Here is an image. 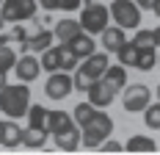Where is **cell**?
Wrapping results in <instances>:
<instances>
[{"mask_svg":"<svg viewBox=\"0 0 160 155\" xmlns=\"http://www.w3.org/2000/svg\"><path fill=\"white\" fill-rule=\"evenodd\" d=\"M86 94H88V103L97 105V108H108V105L113 103V97H116V92H111L102 80H94V83L86 89Z\"/></svg>","mask_w":160,"mask_h":155,"instance_id":"cell-12","label":"cell"},{"mask_svg":"<svg viewBox=\"0 0 160 155\" xmlns=\"http://www.w3.org/2000/svg\"><path fill=\"white\" fill-rule=\"evenodd\" d=\"M39 64H42V69H44V72H58V69H61V58H58V45H50L47 50L42 53Z\"/></svg>","mask_w":160,"mask_h":155,"instance_id":"cell-22","label":"cell"},{"mask_svg":"<svg viewBox=\"0 0 160 155\" xmlns=\"http://www.w3.org/2000/svg\"><path fill=\"white\" fill-rule=\"evenodd\" d=\"M28 127H36V130H47V122H50V108H44L42 103L39 105H31L28 108ZM50 133V130H47Z\"/></svg>","mask_w":160,"mask_h":155,"instance_id":"cell-17","label":"cell"},{"mask_svg":"<svg viewBox=\"0 0 160 155\" xmlns=\"http://www.w3.org/2000/svg\"><path fill=\"white\" fill-rule=\"evenodd\" d=\"M124 147H127L130 152H152V150H158L155 139H149V136H141V133H138V136H130Z\"/></svg>","mask_w":160,"mask_h":155,"instance_id":"cell-21","label":"cell"},{"mask_svg":"<svg viewBox=\"0 0 160 155\" xmlns=\"http://www.w3.org/2000/svg\"><path fill=\"white\" fill-rule=\"evenodd\" d=\"M127 42V33H124V28H105V31L99 33V45H102V50L105 53H116L119 47Z\"/></svg>","mask_w":160,"mask_h":155,"instance_id":"cell-13","label":"cell"},{"mask_svg":"<svg viewBox=\"0 0 160 155\" xmlns=\"http://www.w3.org/2000/svg\"><path fill=\"white\" fill-rule=\"evenodd\" d=\"M0 6H3V0H0Z\"/></svg>","mask_w":160,"mask_h":155,"instance_id":"cell-40","label":"cell"},{"mask_svg":"<svg viewBox=\"0 0 160 155\" xmlns=\"http://www.w3.org/2000/svg\"><path fill=\"white\" fill-rule=\"evenodd\" d=\"M158 67H160V56H158Z\"/></svg>","mask_w":160,"mask_h":155,"instance_id":"cell-39","label":"cell"},{"mask_svg":"<svg viewBox=\"0 0 160 155\" xmlns=\"http://www.w3.org/2000/svg\"><path fill=\"white\" fill-rule=\"evenodd\" d=\"M72 92H75V86H72V75L69 72H64V69L50 72L47 83H44V94H47L50 100H64Z\"/></svg>","mask_w":160,"mask_h":155,"instance_id":"cell-7","label":"cell"},{"mask_svg":"<svg viewBox=\"0 0 160 155\" xmlns=\"http://www.w3.org/2000/svg\"><path fill=\"white\" fill-rule=\"evenodd\" d=\"M55 136V147L58 150H78L80 147V127L75 125V127H69V130H64V133H52Z\"/></svg>","mask_w":160,"mask_h":155,"instance_id":"cell-19","label":"cell"},{"mask_svg":"<svg viewBox=\"0 0 160 155\" xmlns=\"http://www.w3.org/2000/svg\"><path fill=\"white\" fill-rule=\"evenodd\" d=\"M80 31H83V28H80L78 19H58V22H55V28H52V36H55L61 45H69Z\"/></svg>","mask_w":160,"mask_h":155,"instance_id":"cell-14","label":"cell"},{"mask_svg":"<svg viewBox=\"0 0 160 155\" xmlns=\"http://www.w3.org/2000/svg\"><path fill=\"white\" fill-rule=\"evenodd\" d=\"M3 25H6V19H3V17H0V31H3Z\"/></svg>","mask_w":160,"mask_h":155,"instance_id":"cell-37","label":"cell"},{"mask_svg":"<svg viewBox=\"0 0 160 155\" xmlns=\"http://www.w3.org/2000/svg\"><path fill=\"white\" fill-rule=\"evenodd\" d=\"M14 64H17V53L11 50V45H0V69L8 72V69H14Z\"/></svg>","mask_w":160,"mask_h":155,"instance_id":"cell-29","label":"cell"},{"mask_svg":"<svg viewBox=\"0 0 160 155\" xmlns=\"http://www.w3.org/2000/svg\"><path fill=\"white\" fill-rule=\"evenodd\" d=\"M135 6H138L141 11H152V0H135Z\"/></svg>","mask_w":160,"mask_h":155,"instance_id":"cell-33","label":"cell"},{"mask_svg":"<svg viewBox=\"0 0 160 155\" xmlns=\"http://www.w3.org/2000/svg\"><path fill=\"white\" fill-rule=\"evenodd\" d=\"M108 19H111V11H108V6H102V3H97V0H86L83 6H80V28L86 33H102L108 28Z\"/></svg>","mask_w":160,"mask_h":155,"instance_id":"cell-3","label":"cell"},{"mask_svg":"<svg viewBox=\"0 0 160 155\" xmlns=\"http://www.w3.org/2000/svg\"><path fill=\"white\" fill-rule=\"evenodd\" d=\"M141 114H144V125L149 127V130H160V103L146 105Z\"/></svg>","mask_w":160,"mask_h":155,"instance_id":"cell-27","label":"cell"},{"mask_svg":"<svg viewBox=\"0 0 160 155\" xmlns=\"http://www.w3.org/2000/svg\"><path fill=\"white\" fill-rule=\"evenodd\" d=\"M97 150H105V152H108V150H111V152H119V150H122V144H119V141H113L111 136H108V139L102 141V144H99V147H97Z\"/></svg>","mask_w":160,"mask_h":155,"instance_id":"cell-31","label":"cell"},{"mask_svg":"<svg viewBox=\"0 0 160 155\" xmlns=\"http://www.w3.org/2000/svg\"><path fill=\"white\" fill-rule=\"evenodd\" d=\"M83 6V0H58V8L61 11H78Z\"/></svg>","mask_w":160,"mask_h":155,"instance_id":"cell-30","label":"cell"},{"mask_svg":"<svg viewBox=\"0 0 160 155\" xmlns=\"http://www.w3.org/2000/svg\"><path fill=\"white\" fill-rule=\"evenodd\" d=\"M55 42V36H52V31L50 28H39V33H33V36H28V53H44L50 45Z\"/></svg>","mask_w":160,"mask_h":155,"instance_id":"cell-16","label":"cell"},{"mask_svg":"<svg viewBox=\"0 0 160 155\" xmlns=\"http://www.w3.org/2000/svg\"><path fill=\"white\" fill-rule=\"evenodd\" d=\"M99 80H102V83H105L111 92L119 94L124 86H127V67H122V64L111 67V64H108V67H105V72L99 75Z\"/></svg>","mask_w":160,"mask_h":155,"instance_id":"cell-9","label":"cell"},{"mask_svg":"<svg viewBox=\"0 0 160 155\" xmlns=\"http://www.w3.org/2000/svg\"><path fill=\"white\" fill-rule=\"evenodd\" d=\"M158 97H160V83H158Z\"/></svg>","mask_w":160,"mask_h":155,"instance_id":"cell-38","label":"cell"},{"mask_svg":"<svg viewBox=\"0 0 160 155\" xmlns=\"http://www.w3.org/2000/svg\"><path fill=\"white\" fill-rule=\"evenodd\" d=\"M31 108V89H28V83H6L3 89H0V111L8 116V119H22L25 114Z\"/></svg>","mask_w":160,"mask_h":155,"instance_id":"cell-1","label":"cell"},{"mask_svg":"<svg viewBox=\"0 0 160 155\" xmlns=\"http://www.w3.org/2000/svg\"><path fill=\"white\" fill-rule=\"evenodd\" d=\"M22 127L14 122V119H0V147H19L22 144Z\"/></svg>","mask_w":160,"mask_h":155,"instance_id":"cell-11","label":"cell"},{"mask_svg":"<svg viewBox=\"0 0 160 155\" xmlns=\"http://www.w3.org/2000/svg\"><path fill=\"white\" fill-rule=\"evenodd\" d=\"M69 127H75V119H72V114H66V111H52L50 108V122H47V130L50 133H64Z\"/></svg>","mask_w":160,"mask_h":155,"instance_id":"cell-18","label":"cell"},{"mask_svg":"<svg viewBox=\"0 0 160 155\" xmlns=\"http://www.w3.org/2000/svg\"><path fill=\"white\" fill-rule=\"evenodd\" d=\"M97 111H99V108H97V105H91V103L86 100V103H78V105L72 108V119H75V125H78V127H83V125L88 122Z\"/></svg>","mask_w":160,"mask_h":155,"instance_id":"cell-23","label":"cell"},{"mask_svg":"<svg viewBox=\"0 0 160 155\" xmlns=\"http://www.w3.org/2000/svg\"><path fill=\"white\" fill-rule=\"evenodd\" d=\"M155 67H158V53H155V47H149V50H138L135 69H141V72H152Z\"/></svg>","mask_w":160,"mask_h":155,"instance_id":"cell-25","label":"cell"},{"mask_svg":"<svg viewBox=\"0 0 160 155\" xmlns=\"http://www.w3.org/2000/svg\"><path fill=\"white\" fill-rule=\"evenodd\" d=\"M152 33H155V47H160V25H158V28H155Z\"/></svg>","mask_w":160,"mask_h":155,"instance_id":"cell-34","label":"cell"},{"mask_svg":"<svg viewBox=\"0 0 160 155\" xmlns=\"http://www.w3.org/2000/svg\"><path fill=\"white\" fill-rule=\"evenodd\" d=\"M14 72H17V78H19L22 83H33L36 78L42 75V64H39V58H36V56L22 53V56L17 58V64H14Z\"/></svg>","mask_w":160,"mask_h":155,"instance_id":"cell-8","label":"cell"},{"mask_svg":"<svg viewBox=\"0 0 160 155\" xmlns=\"http://www.w3.org/2000/svg\"><path fill=\"white\" fill-rule=\"evenodd\" d=\"M58 58H61V69L64 72H69V69H78V56L72 53V47L69 45H58Z\"/></svg>","mask_w":160,"mask_h":155,"instance_id":"cell-26","label":"cell"},{"mask_svg":"<svg viewBox=\"0 0 160 155\" xmlns=\"http://www.w3.org/2000/svg\"><path fill=\"white\" fill-rule=\"evenodd\" d=\"M111 133H113V119L105 111H97L94 116L80 127V144H83L86 150H97Z\"/></svg>","mask_w":160,"mask_h":155,"instance_id":"cell-2","label":"cell"},{"mask_svg":"<svg viewBox=\"0 0 160 155\" xmlns=\"http://www.w3.org/2000/svg\"><path fill=\"white\" fill-rule=\"evenodd\" d=\"M152 11H155V14L160 17V0H152Z\"/></svg>","mask_w":160,"mask_h":155,"instance_id":"cell-35","label":"cell"},{"mask_svg":"<svg viewBox=\"0 0 160 155\" xmlns=\"http://www.w3.org/2000/svg\"><path fill=\"white\" fill-rule=\"evenodd\" d=\"M116 58H119L122 67H135V61H138V47L132 45V42H124V45L116 50Z\"/></svg>","mask_w":160,"mask_h":155,"instance_id":"cell-24","label":"cell"},{"mask_svg":"<svg viewBox=\"0 0 160 155\" xmlns=\"http://www.w3.org/2000/svg\"><path fill=\"white\" fill-rule=\"evenodd\" d=\"M108 53H91V56H86L83 58V64H80L78 69L83 72V75H88L91 80H99V75L105 72V67H108Z\"/></svg>","mask_w":160,"mask_h":155,"instance_id":"cell-10","label":"cell"},{"mask_svg":"<svg viewBox=\"0 0 160 155\" xmlns=\"http://www.w3.org/2000/svg\"><path fill=\"white\" fill-rule=\"evenodd\" d=\"M132 45L138 47V50H149V47H155V33H152V31H144V28H135Z\"/></svg>","mask_w":160,"mask_h":155,"instance_id":"cell-28","label":"cell"},{"mask_svg":"<svg viewBox=\"0 0 160 155\" xmlns=\"http://www.w3.org/2000/svg\"><path fill=\"white\" fill-rule=\"evenodd\" d=\"M69 47H72V53H75L78 58H86V56L97 53V42H94V36H91V33H86V31H80L78 36L69 42Z\"/></svg>","mask_w":160,"mask_h":155,"instance_id":"cell-15","label":"cell"},{"mask_svg":"<svg viewBox=\"0 0 160 155\" xmlns=\"http://www.w3.org/2000/svg\"><path fill=\"white\" fill-rule=\"evenodd\" d=\"M108 11H111V19L124 31L127 28L130 31L141 28V8L135 6V0H113Z\"/></svg>","mask_w":160,"mask_h":155,"instance_id":"cell-4","label":"cell"},{"mask_svg":"<svg viewBox=\"0 0 160 155\" xmlns=\"http://www.w3.org/2000/svg\"><path fill=\"white\" fill-rule=\"evenodd\" d=\"M124 97H122V105L127 114H138V111H144L149 103H152V89L146 86V83H130L122 89Z\"/></svg>","mask_w":160,"mask_h":155,"instance_id":"cell-5","label":"cell"},{"mask_svg":"<svg viewBox=\"0 0 160 155\" xmlns=\"http://www.w3.org/2000/svg\"><path fill=\"white\" fill-rule=\"evenodd\" d=\"M36 3H42L44 11H58V0H36Z\"/></svg>","mask_w":160,"mask_h":155,"instance_id":"cell-32","label":"cell"},{"mask_svg":"<svg viewBox=\"0 0 160 155\" xmlns=\"http://www.w3.org/2000/svg\"><path fill=\"white\" fill-rule=\"evenodd\" d=\"M36 8H39L36 0H3L0 17L6 22H25V19H33L36 17Z\"/></svg>","mask_w":160,"mask_h":155,"instance_id":"cell-6","label":"cell"},{"mask_svg":"<svg viewBox=\"0 0 160 155\" xmlns=\"http://www.w3.org/2000/svg\"><path fill=\"white\" fill-rule=\"evenodd\" d=\"M6 83H8V80H6V72H3V69H0V89H3V86H6Z\"/></svg>","mask_w":160,"mask_h":155,"instance_id":"cell-36","label":"cell"},{"mask_svg":"<svg viewBox=\"0 0 160 155\" xmlns=\"http://www.w3.org/2000/svg\"><path fill=\"white\" fill-rule=\"evenodd\" d=\"M47 130H36V127H28L25 133H22V147H31V150H39V147H44L47 144Z\"/></svg>","mask_w":160,"mask_h":155,"instance_id":"cell-20","label":"cell"}]
</instances>
